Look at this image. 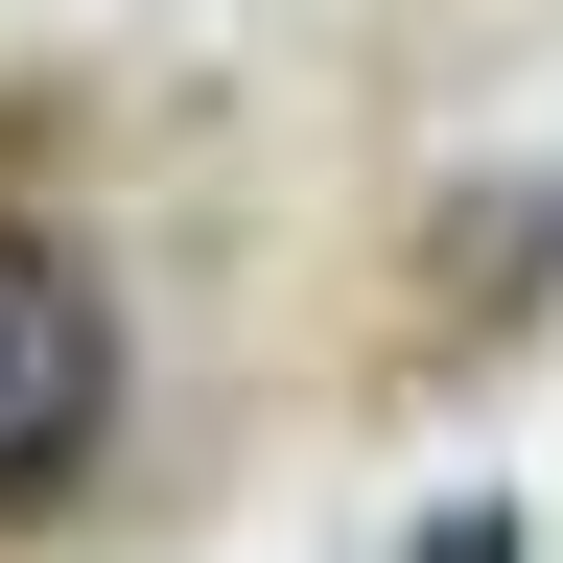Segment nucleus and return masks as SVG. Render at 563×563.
<instances>
[{"mask_svg":"<svg viewBox=\"0 0 563 563\" xmlns=\"http://www.w3.org/2000/svg\"><path fill=\"white\" fill-rule=\"evenodd\" d=\"M118 282L70 258V235H24L0 211V517H47V493H95V446H118Z\"/></svg>","mask_w":563,"mask_h":563,"instance_id":"f257e3e1","label":"nucleus"}]
</instances>
